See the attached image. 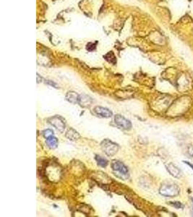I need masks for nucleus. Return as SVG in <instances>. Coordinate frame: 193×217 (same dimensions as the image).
Wrapping results in <instances>:
<instances>
[{
  "instance_id": "nucleus-1",
  "label": "nucleus",
  "mask_w": 193,
  "mask_h": 217,
  "mask_svg": "<svg viewBox=\"0 0 193 217\" xmlns=\"http://www.w3.org/2000/svg\"><path fill=\"white\" fill-rule=\"evenodd\" d=\"M180 189L177 185L171 183H166L162 184L159 189L160 194L166 197L173 198L179 194Z\"/></svg>"
},
{
  "instance_id": "nucleus-2",
  "label": "nucleus",
  "mask_w": 193,
  "mask_h": 217,
  "mask_svg": "<svg viewBox=\"0 0 193 217\" xmlns=\"http://www.w3.org/2000/svg\"><path fill=\"white\" fill-rule=\"evenodd\" d=\"M112 168L113 172H114V175L121 179L125 180L129 178L128 168L121 161L117 160L113 161L112 163Z\"/></svg>"
},
{
  "instance_id": "nucleus-3",
  "label": "nucleus",
  "mask_w": 193,
  "mask_h": 217,
  "mask_svg": "<svg viewBox=\"0 0 193 217\" xmlns=\"http://www.w3.org/2000/svg\"><path fill=\"white\" fill-rule=\"evenodd\" d=\"M102 150L104 151V153L108 156H113L117 153L119 150V146L116 143H115L112 141H111L108 139H105L103 140L100 143Z\"/></svg>"
},
{
  "instance_id": "nucleus-4",
  "label": "nucleus",
  "mask_w": 193,
  "mask_h": 217,
  "mask_svg": "<svg viewBox=\"0 0 193 217\" xmlns=\"http://www.w3.org/2000/svg\"><path fill=\"white\" fill-rule=\"evenodd\" d=\"M49 123H50L53 127H54L57 130H59V132H63L64 130L65 129V120L60 116H54L52 117L49 118L48 120Z\"/></svg>"
},
{
  "instance_id": "nucleus-5",
  "label": "nucleus",
  "mask_w": 193,
  "mask_h": 217,
  "mask_svg": "<svg viewBox=\"0 0 193 217\" xmlns=\"http://www.w3.org/2000/svg\"><path fill=\"white\" fill-rule=\"evenodd\" d=\"M114 122L118 127L124 130H130L132 128V123L129 120H127L120 114H116L114 116Z\"/></svg>"
},
{
  "instance_id": "nucleus-6",
  "label": "nucleus",
  "mask_w": 193,
  "mask_h": 217,
  "mask_svg": "<svg viewBox=\"0 0 193 217\" xmlns=\"http://www.w3.org/2000/svg\"><path fill=\"white\" fill-rule=\"evenodd\" d=\"M94 112H95L97 115H99L100 116L104 118L112 117L113 115L112 111H110L107 108L102 107V106H96V107L94 108Z\"/></svg>"
},
{
  "instance_id": "nucleus-7",
  "label": "nucleus",
  "mask_w": 193,
  "mask_h": 217,
  "mask_svg": "<svg viewBox=\"0 0 193 217\" xmlns=\"http://www.w3.org/2000/svg\"><path fill=\"white\" fill-rule=\"evenodd\" d=\"M166 169L169 172L170 175H171L172 177H175V178H180L182 177V171L180 170L179 168L174 164L172 163L168 164L166 166Z\"/></svg>"
},
{
  "instance_id": "nucleus-8",
  "label": "nucleus",
  "mask_w": 193,
  "mask_h": 217,
  "mask_svg": "<svg viewBox=\"0 0 193 217\" xmlns=\"http://www.w3.org/2000/svg\"><path fill=\"white\" fill-rule=\"evenodd\" d=\"M92 102H93V99L89 96L85 95V94L79 95L78 104L82 107H89L91 105Z\"/></svg>"
},
{
  "instance_id": "nucleus-9",
  "label": "nucleus",
  "mask_w": 193,
  "mask_h": 217,
  "mask_svg": "<svg viewBox=\"0 0 193 217\" xmlns=\"http://www.w3.org/2000/svg\"><path fill=\"white\" fill-rule=\"evenodd\" d=\"M78 97L79 94H77L74 91H69L68 93L66 94L65 99H66L67 101H69V103L75 104L78 103Z\"/></svg>"
},
{
  "instance_id": "nucleus-10",
  "label": "nucleus",
  "mask_w": 193,
  "mask_h": 217,
  "mask_svg": "<svg viewBox=\"0 0 193 217\" xmlns=\"http://www.w3.org/2000/svg\"><path fill=\"white\" fill-rule=\"evenodd\" d=\"M66 137L69 139V140L75 141V140H77V139H79L81 136H80V134L75 130H74L73 128H70L67 132Z\"/></svg>"
},
{
  "instance_id": "nucleus-11",
  "label": "nucleus",
  "mask_w": 193,
  "mask_h": 217,
  "mask_svg": "<svg viewBox=\"0 0 193 217\" xmlns=\"http://www.w3.org/2000/svg\"><path fill=\"white\" fill-rule=\"evenodd\" d=\"M46 144L49 146V148H50L51 149H54L58 146V140H57V138L54 137V136H51L46 139Z\"/></svg>"
},
{
  "instance_id": "nucleus-12",
  "label": "nucleus",
  "mask_w": 193,
  "mask_h": 217,
  "mask_svg": "<svg viewBox=\"0 0 193 217\" xmlns=\"http://www.w3.org/2000/svg\"><path fill=\"white\" fill-rule=\"evenodd\" d=\"M104 59L107 61V62L111 63V64L115 65L116 63V57H115V55L113 52H108L106 55H104Z\"/></svg>"
},
{
  "instance_id": "nucleus-13",
  "label": "nucleus",
  "mask_w": 193,
  "mask_h": 217,
  "mask_svg": "<svg viewBox=\"0 0 193 217\" xmlns=\"http://www.w3.org/2000/svg\"><path fill=\"white\" fill-rule=\"evenodd\" d=\"M96 162L98 164V165L100 166V167H106V166L108 165V161L106 160V159L100 156H98V155L96 156Z\"/></svg>"
},
{
  "instance_id": "nucleus-14",
  "label": "nucleus",
  "mask_w": 193,
  "mask_h": 217,
  "mask_svg": "<svg viewBox=\"0 0 193 217\" xmlns=\"http://www.w3.org/2000/svg\"><path fill=\"white\" fill-rule=\"evenodd\" d=\"M169 204L170 206H173V207L178 208V209H179V208H184V206L183 204L182 203L179 202V201H174V202H169Z\"/></svg>"
},
{
  "instance_id": "nucleus-15",
  "label": "nucleus",
  "mask_w": 193,
  "mask_h": 217,
  "mask_svg": "<svg viewBox=\"0 0 193 217\" xmlns=\"http://www.w3.org/2000/svg\"><path fill=\"white\" fill-rule=\"evenodd\" d=\"M43 135H44L45 138H48L49 137L54 136V131L52 130H50V129H47V130H45L44 132H43Z\"/></svg>"
},
{
  "instance_id": "nucleus-16",
  "label": "nucleus",
  "mask_w": 193,
  "mask_h": 217,
  "mask_svg": "<svg viewBox=\"0 0 193 217\" xmlns=\"http://www.w3.org/2000/svg\"><path fill=\"white\" fill-rule=\"evenodd\" d=\"M188 153L191 156L193 157V145H191V146H189L188 148Z\"/></svg>"
},
{
  "instance_id": "nucleus-17",
  "label": "nucleus",
  "mask_w": 193,
  "mask_h": 217,
  "mask_svg": "<svg viewBox=\"0 0 193 217\" xmlns=\"http://www.w3.org/2000/svg\"><path fill=\"white\" fill-rule=\"evenodd\" d=\"M47 83H49V85H53V86H54L55 88H57V84L54 83V82H51L50 81H48V82H47Z\"/></svg>"
},
{
  "instance_id": "nucleus-18",
  "label": "nucleus",
  "mask_w": 193,
  "mask_h": 217,
  "mask_svg": "<svg viewBox=\"0 0 193 217\" xmlns=\"http://www.w3.org/2000/svg\"><path fill=\"white\" fill-rule=\"evenodd\" d=\"M192 203H193V198H192Z\"/></svg>"
}]
</instances>
